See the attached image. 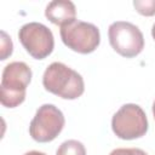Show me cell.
Returning <instances> with one entry per match:
<instances>
[{
    "instance_id": "9",
    "label": "cell",
    "mask_w": 155,
    "mask_h": 155,
    "mask_svg": "<svg viewBox=\"0 0 155 155\" xmlns=\"http://www.w3.org/2000/svg\"><path fill=\"white\" fill-rule=\"evenodd\" d=\"M56 155H86V149L81 142L76 139H69L58 147Z\"/></svg>"
},
{
    "instance_id": "5",
    "label": "cell",
    "mask_w": 155,
    "mask_h": 155,
    "mask_svg": "<svg viewBox=\"0 0 155 155\" xmlns=\"http://www.w3.org/2000/svg\"><path fill=\"white\" fill-rule=\"evenodd\" d=\"M108 36L110 46L122 57H136L144 48V36L140 29L130 22L116 21L111 23Z\"/></svg>"
},
{
    "instance_id": "2",
    "label": "cell",
    "mask_w": 155,
    "mask_h": 155,
    "mask_svg": "<svg viewBox=\"0 0 155 155\" xmlns=\"http://www.w3.org/2000/svg\"><path fill=\"white\" fill-rule=\"evenodd\" d=\"M31 75V69L24 62H12L4 68L0 85V102L4 107L16 108L23 103Z\"/></svg>"
},
{
    "instance_id": "13",
    "label": "cell",
    "mask_w": 155,
    "mask_h": 155,
    "mask_svg": "<svg viewBox=\"0 0 155 155\" xmlns=\"http://www.w3.org/2000/svg\"><path fill=\"white\" fill-rule=\"evenodd\" d=\"M24 155H46V154L45 153H41V151H38V150H31V151L25 153Z\"/></svg>"
},
{
    "instance_id": "11",
    "label": "cell",
    "mask_w": 155,
    "mask_h": 155,
    "mask_svg": "<svg viewBox=\"0 0 155 155\" xmlns=\"http://www.w3.org/2000/svg\"><path fill=\"white\" fill-rule=\"evenodd\" d=\"M13 50V45L11 41V38L2 30L1 31V61H5L8 56H11Z\"/></svg>"
},
{
    "instance_id": "7",
    "label": "cell",
    "mask_w": 155,
    "mask_h": 155,
    "mask_svg": "<svg viewBox=\"0 0 155 155\" xmlns=\"http://www.w3.org/2000/svg\"><path fill=\"white\" fill-rule=\"evenodd\" d=\"M18 38L25 51L35 59H44L53 51V34L42 23L29 22L22 25Z\"/></svg>"
},
{
    "instance_id": "10",
    "label": "cell",
    "mask_w": 155,
    "mask_h": 155,
    "mask_svg": "<svg viewBox=\"0 0 155 155\" xmlns=\"http://www.w3.org/2000/svg\"><path fill=\"white\" fill-rule=\"evenodd\" d=\"M133 6L143 16L149 17L155 15V0H134Z\"/></svg>"
},
{
    "instance_id": "14",
    "label": "cell",
    "mask_w": 155,
    "mask_h": 155,
    "mask_svg": "<svg viewBox=\"0 0 155 155\" xmlns=\"http://www.w3.org/2000/svg\"><path fill=\"white\" fill-rule=\"evenodd\" d=\"M151 36H153V39L155 40V23L153 24V28H151Z\"/></svg>"
},
{
    "instance_id": "1",
    "label": "cell",
    "mask_w": 155,
    "mask_h": 155,
    "mask_svg": "<svg viewBox=\"0 0 155 155\" xmlns=\"http://www.w3.org/2000/svg\"><path fill=\"white\" fill-rule=\"evenodd\" d=\"M42 85L46 91L63 99H76L85 91L82 76L61 62H53L46 68Z\"/></svg>"
},
{
    "instance_id": "15",
    "label": "cell",
    "mask_w": 155,
    "mask_h": 155,
    "mask_svg": "<svg viewBox=\"0 0 155 155\" xmlns=\"http://www.w3.org/2000/svg\"><path fill=\"white\" fill-rule=\"evenodd\" d=\"M153 115H154V119H155V101L153 103Z\"/></svg>"
},
{
    "instance_id": "4",
    "label": "cell",
    "mask_w": 155,
    "mask_h": 155,
    "mask_svg": "<svg viewBox=\"0 0 155 155\" xmlns=\"http://www.w3.org/2000/svg\"><path fill=\"white\" fill-rule=\"evenodd\" d=\"M59 34L68 48L82 54L93 52L101 42L99 29L92 23L79 19L61 27Z\"/></svg>"
},
{
    "instance_id": "8",
    "label": "cell",
    "mask_w": 155,
    "mask_h": 155,
    "mask_svg": "<svg viewBox=\"0 0 155 155\" xmlns=\"http://www.w3.org/2000/svg\"><path fill=\"white\" fill-rule=\"evenodd\" d=\"M45 16L51 23L63 27L75 21L76 8L69 0H54L46 6Z\"/></svg>"
},
{
    "instance_id": "12",
    "label": "cell",
    "mask_w": 155,
    "mask_h": 155,
    "mask_svg": "<svg viewBox=\"0 0 155 155\" xmlns=\"http://www.w3.org/2000/svg\"><path fill=\"white\" fill-rule=\"evenodd\" d=\"M109 155H148V154L138 148H119V149H114Z\"/></svg>"
},
{
    "instance_id": "3",
    "label": "cell",
    "mask_w": 155,
    "mask_h": 155,
    "mask_svg": "<svg viewBox=\"0 0 155 155\" xmlns=\"http://www.w3.org/2000/svg\"><path fill=\"white\" fill-rule=\"evenodd\" d=\"M111 128L116 137L121 139L140 138L148 131V119L139 105L133 103L124 104L113 115Z\"/></svg>"
},
{
    "instance_id": "6",
    "label": "cell",
    "mask_w": 155,
    "mask_h": 155,
    "mask_svg": "<svg viewBox=\"0 0 155 155\" xmlns=\"http://www.w3.org/2000/svg\"><path fill=\"white\" fill-rule=\"evenodd\" d=\"M65 119L63 113L53 104H42L29 125L30 137L39 143L53 140L63 130Z\"/></svg>"
}]
</instances>
